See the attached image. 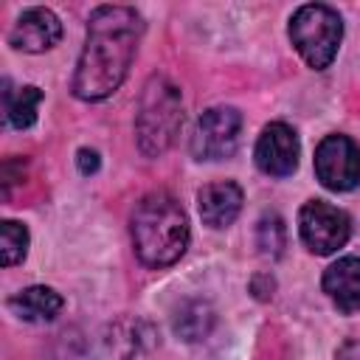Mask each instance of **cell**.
I'll return each instance as SVG.
<instances>
[{
    "mask_svg": "<svg viewBox=\"0 0 360 360\" xmlns=\"http://www.w3.org/2000/svg\"><path fill=\"white\" fill-rule=\"evenodd\" d=\"M343 39V20L323 3L301 6L290 20V42L312 70H323L338 56Z\"/></svg>",
    "mask_w": 360,
    "mask_h": 360,
    "instance_id": "cell-4",
    "label": "cell"
},
{
    "mask_svg": "<svg viewBox=\"0 0 360 360\" xmlns=\"http://www.w3.org/2000/svg\"><path fill=\"white\" fill-rule=\"evenodd\" d=\"M298 135L284 121H273L262 129L256 141V166L270 177H287L298 166Z\"/></svg>",
    "mask_w": 360,
    "mask_h": 360,
    "instance_id": "cell-8",
    "label": "cell"
},
{
    "mask_svg": "<svg viewBox=\"0 0 360 360\" xmlns=\"http://www.w3.org/2000/svg\"><path fill=\"white\" fill-rule=\"evenodd\" d=\"M315 174L329 191H352L360 183V146L349 135H326L315 149Z\"/></svg>",
    "mask_w": 360,
    "mask_h": 360,
    "instance_id": "cell-7",
    "label": "cell"
},
{
    "mask_svg": "<svg viewBox=\"0 0 360 360\" xmlns=\"http://www.w3.org/2000/svg\"><path fill=\"white\" fill-rule=\"evenodd\" d=\"M298 231H301L304 245L312 253L329 256L349 242L352 219L338 205H329L323 200H309L298 214Z\"/></svg>",
    "mask_w": 360,
    "mask_h": 360,
    "instance_id": "cell-5",
    "label": "cell"
},
{
    "mask_svg": "<svg viewBox=\"0 0 360 360\" xmlns=\"http://www.w3.org/2000/svg\"><path fill=\"white\" fill-rule=\"evenodd\" d=\"M143 20L129 6H98L87 20V42L73 73V96L101 101L112 96L129 73Z\"/></svg>",
    "mask_w": 360,
    "mask_h": 360,
    "instance_id": "cell-1",
    "label": "cell"
},
{
    "mask_svg": "<svg viewBox=\"0 0 360 360\" xmlns=\"http://www.w3.org/2000/svg\"><path fill=\"white\" fill-rule=\"evenodd\" d=\"M242 112L236 107H211L197 118L191 135V155L197 160H222L231 158L239 146Z\"/></svg>",
    "mask_w": 360,
    "mask_h": 360,
    "instance_id": "cell-6",
    "label": "cell"
},
{
    "mask_svg": "<svg viewBox=\"0 0 360 360\" xmlns=\"http://www.w3.org/2000/svg\"><path fill=\"white\" fill-rule=\"evenodd\" d=\"M0 253H3L6 267L20 264L28 253V228L14 219H3L0 222Z\"/></svg>",
    "mask_w": 360,
    "mask_h": 360,
    "instance_id": "cell-16",
    "label": "cell"
},
{
    "mask_svg": "<svg viewBox=\"0 0 360 360\" xmlns=\"http://www.w3.org/2000/svg\"><path fill=\"white\" fill-rule=\"evenodd\" d=\"M335 360H360V338H352V340H346V343L338 349Z\"/></svg>",
    "mask_w": 360,
    "mask_h": 360,
    "instance_id": "cell-18",
    "label": "cell"
},
{
    "mask_svg": "<svg viewBox=\"0 0 360 360\" xmlns=\"http://www.w3.org/2000/svg\"><path fill=\"white\" fill-rule=\"evenodd\" d=\"M323 292L340 312H360V256H343L329 264L323 273Z\"/></svg>",
    "mask_w": 360,
    "mask_h": 360,
    "instance_id": "cell-11",
    "label": "cell"
},
{
    "mask_svg": "<svg viewBox=\"0 0 360 360\" xmlns=\"http://www.w3.org/2000/svg\"><path fill=\"white\" fill-rule=\"evenodd\" d=\"M76 163H79L82 174H93V172H98V152L96 149H79Z\"/></svg>",
    "mask_w": 360,
    "mask_h": 360,
    "instance_id": "cell-17",
    "label": "cell"
},
{
    "mask_svg": "<svg viewBox=\"0 0 360 360\" xmlns=\"http://www.w3.org/2000/svg\"><path fill=\"white\" fill-rule=\"evenodd\" d=\"M3 107H6V118L11 127L17 129H28L34 127L37 121V107L42 101V90L34 87V84H25V87H17L11 90V82L6 79L3 82Z\"/></svg>",
    "mask_w": 360,
    "mask_h": 360,
    "instance_id": "cell-14",
    "label": "cell"
},
{
    "mask_svg": "<svg viewBox=\"0 0 360 360\" xmlns=\"http://www.w3.org/2000/svg\"><path fill=\"white\" fill-rule=\"evenodd\" d=\"M242 200H245L242 188L231 180H222V183H208L200 188L197 208H200V217L208 228H225L239 217Z\"/></svg>",
    "mask_w": 360,
    "mask_h": 360,
    "instance_id": "cell-10",
    "label": "cell"
},
{
    "mask_svg": "<svg viewBox=\"0 0 360 360\" xmlns=\"http://www.w3.org/2000/svg\"><path fill=\"white\" fill-rule=\"evenodd\" d=\"M62 39V22L51 8H28L17 17L8 42L17 51L25 53H42L51 51L56 42Z\"/></svg>",
    "mask_w": 360,
    "mask_h": 360,
    "instance_id": "cell-9",
    "label": "cell"
},
{
    "mask_svg": "<svg viewBox=\"0 0 360 360\" xmlns=\"http://www.w3.org/2000/svg\"><path fill=\"white\" fill-rule=\"evenodd\" d=\"M217 323V312L208 301L202 298H188L177 307L174 318H172V329L177 338L188 340V343H197V340H205L211 335Z\"/></svg>",
    "mask_w": 360,
    "mask_h": 360,
    "instance_id": "cell-13",
    "label": "cell"
},
{
    "mask_svg": "<svg viewBox=\"0 0 360 360\" xmlns=\"http://www.w3.org/2000/svg\"><path fill=\"white\" fill-rule=\"evenodd\" d=\"M132 245L146 267L174 264L188 245V219L180 202L166 191H149L132 211Z\"/></svg>",
    "mask_w": 360,
    "mask_h": 360,
    "instance_id": "cell-2",
    "label": "cell"
},
{
    "mask_svg": "<svg viewBox=\"0 0 360 360\" xmlns=\"http://www.w3.org/2000/svg\"><path fill=\"white\" fill-rule=\"evenodd\" d=\"M256 248L264 259H278L287 248V228L284 219L276 211L262 214L259 225H256Z\"/></svg>",
    "mask_w": 360,
    "mask_h": 360,
    "instance_id": "cell-15",
    "label": "cell"
},
{
    "mask_svg": "<svg viewBox=\"0 0 360 360\" xmlns=\"http://www.w3.org/2000/svg\"><path fill=\"white\" fill-rule=\"evenodd\" d=\"M183 124V104H180V90L166 79V76H149L141 93L138 115H135V135H138V149L146 158L163 155Z\"/></svg>",
    "mask_w": 360,
    "mask_h": 360,
    "instance_id": "cell-3",
    "label": "cell"
},
{
    "mask_svg": "<svg viewBox=\"0 0 360 360\" xmlns=\"http://www.w3.org/2000/svg\"><path fill=\"white\" fill-rule=\"evenodd\" d=\"M65 301L56 290L51 287H25L20 290L17 295L8 298V309L22 318V321H31V323H42V321H53L59 312H62Z\"/></svg>",
    "mask_w": 360,
    "mask_h": 360,
    "instance_id": "cell-12",
    "label": "cell"
}]
</instances>
